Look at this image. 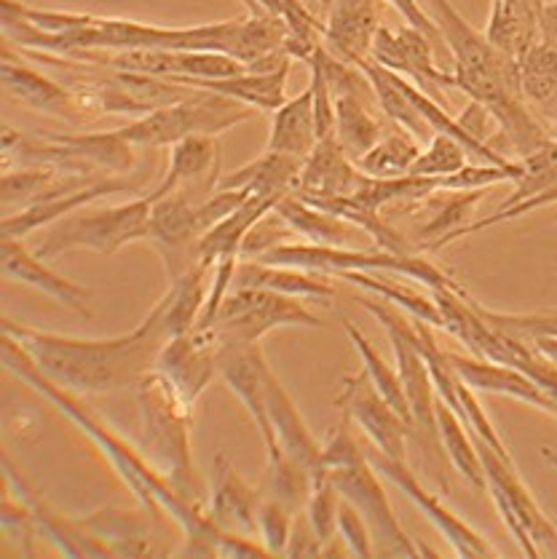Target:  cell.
Returning a JSON list of instances; mask_svg holds the SVG:
<instances>
[{"label":"cell","mask_w":557,"mask_h":559,"mask_svg":"<svg viewBox=\"0 0 557 559\" xmlns=\"http://www.w3.org/2000/svg\"><path fill=\"white\" fill-rule=\"evenodd\" d=\"M3 33L20 49H40L62 57L79 51L129 49L223 51L245 64L282 51L287 40L284 20L269 11L201 27H158L121 16L29 9L20 0H3Z\"/></svg>","instance_id":"6da1fadb"},{"label":"cell","mask_w":557,"mask_h":559,"mask_svg":"<svg viewBox=\"0 0 557 559\" xmlns=\"http://www.w3.org/2000/svg\"><path fill=\"white\" fill-rule=\"evenodd\" d=\"M3 367L22 383L29 385L35 394L51 402L62 415H68L81 431L99 448V453L110 461L123 485L134 492L142 509L151 514L167 516L171 525H177L186 535V546L180 549L182 557H271L260 540L245 538V535L223 533L210 520L206 509L188 503L167 479L158 474V468L147 461L140 448H132L127 439L118 437L112 428L94 413L84 402V396L62 389L55 380L46 378L33 359L22 350L14 337L3 335Z\"/></svg>","instance_id":"7a4b0ae2"},{"label":"cell","mask_w":557,"mask_h":559,"mask_svg":"<svg viewBox=\"0 0 557 559\" xmlns=\"http://www.w3.org/2000/svg\"><path fill=\"white\" fill-rule=\"evenodd\" d=\"M3 335L14 337L46 378L73 394L92 396L138 385L142 374L156 370L158 354L167 346L171 330L167 324V302L162 297L132 332L116 337L86 341L35 330L9 317L3 319Z\"/></svg>","instance_id":"3957f363"},{"label":"cell","mask_w":557,"mask_h":559,"mask_svg":"<svg viewBox=\"0 0 557 559\" xmlns=\"http://www.w3.org/2000/svg\"><path fill=\"white\" fill-rule=\"evenodd\" d=\"M426 11L440 27L442 40L453 53V88L490 112L499 132L518 158L531 156L553 136L538 123L523 97L520 62L496 49L488 35L474 29L450 0H424Z\"/></svg>","instance_id":"277c9868"},{"label":"cell","mask_w":557,"mask_h":559,"mask_svg":"<svg viewBox=\"0 0 557 559\" xmlns=\"http://www.w3.org/2000/svg\"><path fill=\"white\" fill-rule=\"evenodd\" d=\"M140 404V450L193 507L206 509V481L193 461V404L164 372L151 370L134 385Z\"/></svg>","instance_id":"5b68a950"},{"label":"cell","mask_w":557,"mask_h":559,"mask_svg":"<svg viewBox=\"0 0 557 559\" xmlns=\"http://www.w3.org/2000/svg\"><path fill=\"white\" fill-rule=\"evenodd\" d=\"M359 306L367 313H372L381 321L383 330L389 332L391 348H394V361L396 370H400L402 383H405L407 402H411V418H413V431L411 442L420 450L426 468L435 477L437 487L442 492L450 490V457L446 453V444L440 437V420H437V389L435 380H431L429 367H426L424 354L418 346V330L416 319H407L405 311L391 302H376L370 297H359Z\"/></svg>","instance_id":"8992f818"},{"label":"cell","mask_w":557,"mask_h":559,"mask_svg":"<svg viewBox=\"0 0 557 559\" xmlns=\"http://www.w3.org/2000/svg\"><path fill=\"white\" fill-rule=\"evenodd\" d=\"M5 169L14 166H55L68 175L108 177L132 175L134 145L121 132L99 134H40L25 136L16 129H3Z\"/></svg>","instance_id":"52a82bcc"},{"label":"cell","mask_w":557,"mask_h":559,"mask_svg":"<svg viewBox=\"0 0 557 559\" xmlns=\"http://www.w3.org/2000/svg\"><path fill=\"white\" fill-rule=\"evenodd\" d=\"M247 195H250L247 190L217 188L206 201H193L180 190H175V193L153 201L147 241L162 254L169 282H177L182 273H188L199 263V243L206 230L215 228L223 217H228L236 206H241Z\"/></svg>","instance_id":"ba28073f"},{"label":"cell","mask_w":557,"mask_h":559,"mask_svg":"<svg viewBox=\"0 0 557 559\" xmlns=\"http://www.w3.org/2000/svg\"><path fill=\"white\" fill-rule=\"evenodd\" d=\"M260 263L269 265H293L304 267V271L324 273V276H343L352 271H370V273H396V276L416 278L426 289H464L448 271L426 260L418 252H389V249H372V252H363V249L352 247H319V243L308 241H293V243H278V247L269 249L260 254Z\"/></svg>","instance_id":"9c48e42d"},{"label":"cell","mask_w":557,"mask_h":559,"mask_svg":"<svg viewBox=\"0 0 557 559\" xmlns=\"http://www.w3.org/2000/svg\"><path fill=\"white\" fill-rule=\"evenodd\" d=\"M254 112L258 110L239 99L223 97V94L206 92V88H193L180 103L156 107L147 116L134 118L129 127L118 129V132L134 147H171L186 136H217L228 132L236 123L250 121Z\"/></svg>","instance_id":"30bf717a"},{"label":"cell","mask_w":557,"mask_h":559,"mask_svg":"<svg viewBox=\"0 0 557 559\" xmlns=\"http://www.w3.org/2000/svg\"><path fill=\"white\" fill-rule=\"evenodd\" d=\"M153 201L147 195L110 206V210L68 214L46 228L44 239L35 247L38 258H59L73 249H92L99 254H112L134 241H147L151 236Z\"/></svg>","instance_id":"8fae6325"},{"label":"cell","mask_w":557,"mask_h":559,"mask_svg":"<svg viewBox=\"0 0 557 559\" xmlns=\"http://www.w3.org/2000/svg\"><path fill=\"white\" fill-rule=\"evenodd\" d=\"M282 326H322V319L304 306L300 297H289L274 289L230 287L217 311L212 330L221 343H252L263 341L269 332Z\"/></svg>","instance_id":"7c38bea8"},{"label":"cell","mask_w":557,"mask_h":559,"mask_svg":"<svg viewBox=\"0 0 557 559\" xmlns=\"http://www.w3.org/2000/svg\"><path fill=\"white\" fill-rule=\"evenodd\" d=\"M472 439L477 444L479 461H483L485 468V479H488V492L494 498L496 509H499L503 525L512 533L514 544L520 546V551L525 557H538L542 546H553L557 540L555 525L544 514L542 507H538L536 498L531 496L525 481L520 479L512 457L499 455L485 439L474 437V433Z\"/></svg>","instance_id":"4fadbf2b"},{"label":"cell","mask_w":557,"mask_h":559,"mask_svg":"<svg viewBox=\"0 0 557 559\" xmlns=\"http://www.w3.org/2000/svg\"><path fill=\"white\" fill-rule=\"evenodd\" d=\"M330 479L337 487L343 498H346L352 507L359 509V514L365 516L367 527H370L372 546H376V555L381 557H420L424 551L418 549L411 540V535L405 533V527L396 520L394 509H391L387 490L378 481V472L372 468V463L367 461V453L357 455L354 461L341 463V466L328 468Z\"/></svg>","instance_id":"5bb4252c"},{"label":"cell","mask_w":557,"mask_h":559,"mask_svg":"<svg viewBox=\"0 0 557 559\" xmlns=\"http://www.w3.org/2000/svg\"><path fill=\"white\" fill-rule=\"evenodd\" d=\"M333 404L343 415L352 418V424L363 428L370 442L376 444V450L394 457V461H405L411 424L383 400L365 367L363 372L343 378L341 391L333 396Z\"/></svg>","instance_id":"9a60e30c"},{"label":"cell","mask_w":557,"mask_h":559,"mask_svg":"<svg viewBox=\"0 0 557 559\" xmlns=\"http://www.w3.org/2000/svg\"><path fill=\"white\" fill-rule=\"evenodd\" d=\"M367 461L372 463V468H376L378 474H383L391 485L400 487V490L424 511L426 520L440 531V535L448 540L455 557H499V551H496L483 535L474 531L472 525H466L459 514H453L435 492H429L420 485L418 477L407 468L405 461H394V457L383 455L381 450L376 448L367 450Z\"/></svg>","instance_id":"2e32d148"},{"label":"cell","mask_w":557,"mask_h":559,"mask_svg":"<svg viewBox=\"0 0 557 559\" xmlns=\"http://www.w3.org/2000/svg\"><path fill=\"white\" fill-rule=\"evenodd\" d=\"M370 57L378 64H383V68L405 75L407 81L424 88L437 103H442V92L446 88H453L450 70H442L435 64V40L413 25L400 29H378Z\"/></svg>","instance_id":"e0dca14e"},{"label":"cell","mask_w":557,"mask_h":559,"mask_svg":"<svg viewBox=\"0 0 557 559\" xmlns=\"http://www.w3.org/2000/svg\"><path fill=\"white\" fill-rule=\"evenodd\" d=\"M217 370H221L223 383L239 396V402L250 413L252 424L258 426L260 439L265 444V455L282 453L274 426H271L269 409H265V372H269V361H265L260 343H252V346H245V343H221Z\"/></svg>","instance_id":"ac0fdd59"},{"label":"cell","mask_w":557,"mask_h":559,"mask_svg":"<svg viewBox=\"0 0 557 559\" xmlns=\"http://www.w3.org/2000/svg\"><path fill=\"white\" fill-rule=\"evenodd\" d=\"M0 75H3L5 92L27 107H33V110L55 116L59 121L73 123V127H86V123L97 121V116L81 103V97L68 83L38 73V70L22 62L11 49H5L3 53Z\"/></svg>","instance_id":"d6986e66"},{"label":"cell","mask_w":557,"mask_h":559,"mask_svg":"<svg viewBox=\"0 0 557 559\" xmlns=\"http://www.w3.org/2000/svg\"><path fill=\"white\" fill-rule=\"evenodd\" d=\"M217 354H221V341H217L215 330L212 326L195 330L193 326L191 332L169 337L167 346L158 354L156 370L167 374L171 385L195 407V402L204 396L212 380L221 378Z\"/></svg>","instance_id":"ffe728a7"},{"label":"cell","mask_w":557,"mask_h":559,"mask_svg":"<svg viewBox=\"0 0 557 559\" xmlns=\"http://www.w3.org/2000/svg\"><path fill=\"white\" fill-rule=\"evenodd\" d=\"M221 142H217V136L195 134L171 145L167 175L147 195H151V201H156L180 190L188 199L206 201L221 188Z\"/></svg>","instance_id":"44dd1931"},{"label":"cell","mask_w":557,"mask_h":559,"mask_svg":"<svg viewBox=\"0 0 557 559\" xmlns=\"http://www.w3.org/2000/svg\"><path fill=\"white\" fill-rule=\"evenodd\" d=\"M142 186V177L134 180L132 175H110L99 177L92 186L70 190V193L51 195V199L35 201V204L25 206L20 212H11L3 217V239H22V236L35 234L40 228H49L57 219L68 217V214L81 212L84 206L94 204V201L105 199L112 193H138Z\"/></svg>","instance_id":"7402d4cb"},{"label":"cell","mask_w":557,"mask_h":559,"mask_svg":"<svg viewBox=\"0 0 557 559\" xmlns=\"http://www.w3.org/2000/svg\"><path fill=\"white\" fill-rule=\"evenodd\" d=\"M167 516L142 511L99 509L84 516V525L103 540L112 557H162L169 546L158 540L167 531Z\"/></svg>","instance_id":"603a6c76"},{"label":"cell","mask_w":557,"mask_h":559,"mask_svg":"<svg viewBox=\"0 0 557 559\" xmlns=\"http://www.w3.org/2000/svg\"><path fill=\"white\" fill-rule=\"evenodd\" d=\"M212 472H215V477H212L210 498H206L210 520L223 533L254 538L258 535V509L260 501H263V490H254V487L247 485L225 453L215 455Z\"/></svg>","instance_id":"cb8c5ba5"},{"label":"cell","mask_w":557,"mask_h":559,"mask_svg":"<svg viewBox=\"0 0 557 559\" xmlns=\"http://www.w3.org/2000/svg\"><path fill=\"white\" fill-rule=\"evenodd\" d=\"M3 472L9 477V485L14 487L20 501L25 503L33 514L35 527L51 540L57 551H62L64 557H112L108 546L97 538L88 527L84 525V520H68L64 514H59L49 507V503L40 498L38 490L27 485V479L20 477V472L14 468V463L5 457L3 461Z\"/></svg>","instance_id":"d4e9b609"},{"label":"cell","mask_w":557,"mask_h":559,"mask_svg":"<svg viewBox=\"0 0 557 559\" xmlns=\"http://www.w3.org/2000/svg\"><path fill=\"white\" fill-rule=\"evenodd\" d=\"M387 0H333L324 22V49L348 64H363L372 51Z\"/></svg>","instance_id":"484cf974"},{"label":"cell","mask_w":557,"mask_h":559,"mask_svg":"<svg viewBox=\"0 0 557 559\" xmlns=\"http://www.w3.org/2000/svg\"><path fill=\"white\" fill-rule=\"evenodd\" d=\"M448 359L453 365V370L459 372V378L470 385L472 391H485V394H499L509 396V400H518L538 407L542 413H549L557 418V402L536 380H531L529 374L512 365H501V361L483 359V356L474 354H455L448 350Z\"/></svg>","instance_id":"4316f807"},{"label":"cell","mask_w":557,"mask_h":559,"mask_svg":"<svg viewBox=\"0 0 557 559\" xmlns=\"http://www.w3.org/2000/svg\"><path fill=\"white\" fill-rule=\"evenodd\" d=\"M3 276L14 284H25V287L38 289V293L49 295L51 300L62 302L70 311L81 313L84 319H92V289L81 287V284L70 282L68 276H59L51 271L44 260L35 252H27L25 243L20 239H3Z\"/></svg>","instance_id":"83f0119b"},{"label":"cell","mask_w":557,"mask_h":559,"mask_svg":"<svg viewBox=\"0 0 557 559\" xmlns=\"http://www.w3.org/2000/svg\"><path fill=\"white\" fill-rule=\"evenodd\" d=\"M363 177L365 171L359 169L357 160L343 151L335 134H330L322 136L317 147L308 153L295 195L304 201L343 199V195H352L359 188Z\"/></svg>","instance_id":"f1b7e54d"},{"label":"cell","mask_w":557,"mask_h":559,"mask_svg":"<svg viewBox=\"0 0 557 559\" xmlns=\"http://www.w3.org/2000/svg\"><path fill=\"white\" fill-rule=\"evenodd\" d=\"M265 409H269L271 426H274L278 450L295 457L311 474V479L322 474L328 468L322 461L324 444H319L317 437L308 431L304 415L298 413L293 396L287 394V389H284L282 380L276 378L271 367L265 372Z\"/></svg>","instance_id":"f546056e"},{"label":"cell","mask_w":557,"mask_h":559,"mask_svg":"<svg viewBox=\"0 0 557 559\" xmlns=\"http://www.w3.org/2000/svg\"><path fill=\"white\" fill-rule=\"evenodd\" d=\"M276 204L278 199H271V195H247L241 206H236L215 228L206 230L204 239L199 243V263L215 267L217 263H225V260H241V247H245L250 230L265 214L274 212Z\"/></svg>","instance_id":"4dcf8cb0"},{"label":"cell","mask_w":557,"mask_h":559,"mask_svg":"<svg viewBox=\"0 0 557 559\" xmlns=\"http://www.w3.org/2000/svg\"><path fill=\"white\" fill-rule=\"evenodd\" d=\"M289 68H293V59L284 64H278L274 70H265V73H247L228 75V79H182L175 83H182V86L191 88H206V92H217L223 97L239 99V103L250 105L252 110L263 112H276L278 107L287 103V75Z\"/></svg>","instance_id":"1f68e13d"},{"label":"cell","mask_w":557,"mask_h":559,"mask_svg":"<svg viewBox=\"0 0 557 559\" xmlns=\"http://www.w3.org/2000/svg\"><path fill=\"white\" fill-rule=\"evenodd\" d=\"M518 62L525 103L557 140V44L538 38Z\"/></svg>","instance_id":"d6a6232c"},{"label":"cell","mask_w":557,"mask_h":559,"mask_svg":"<svg viewBox=\"0 0 557 559\" xmlns=\"http://www.w3.org/2000/svg\"><path fill=\"white\" fill-rule=\"evenodd\" d=\"M234 287H260L274 289V293L300 297V300H324L335 297V287L324 273L304 271L293 265H269L260 260H241L236 265Z\"/></svg>","instance_id":"836d02e7"},{"label":"cell","mask_w":557,"mask_h":559,"mask_svg":"<svg viewBox=\"0 0 557 559\" xmlns=\"http://www.w3.org/2000/svg\"><path fill=\"white\" fill-rule=\"evenodd\" d=\"M304 160L306 158L287 156V153L265 151L263 156L250 160L241 169L225 175L221 190H247V193L271 195V199L282 201L284 195L295 193V188H298Z\"/></svg>","instance_id":"e575fe53"},{"label":"cell","mask_w":557,"mask_h":559,"mask_svg":"<svg viewBox=\"0 0 557 559\" xmlns=\"http://www.w3.org/2000/svg\"><path fill=\"white\" fill-rule=\"evenodd\" d=\"M274 212L289 225L295 236H304L308 243H319V247H352L354 239L367 236L365 230L343 219L341 214L319 210L295 193L284 195L274 206Z\"/></svg>","instance_id":"d590c367"},{"label":"cell","mask_w":557,"mask_h":559,"mask_svg":"<svg viewBox=\"0 0 557 559\" xmlns=\"http://www.w3.org/2000/svg\"><path fill=\"white\" fill-rule=\"evenodd\" d=\"M317 107H313V92L308 86L304 94L287 99L276 112H271V134L265 151L308 158V153L317 147Z\"/></svg>","instance_id":"8d00e7d4"},{"label":"cell","mask_w":557,"mask_h":559,"mask_svg":"<svg viewBox=\"0 0 557 559\" xmlns=\"http://www.w3.org/2000/svg\"><path fill=\"white\" fill-rule=\"evenodd\" d=\"M485 35L496 49L520 59L542 38V16L523 0H490V20Z\"/></svg>","instance_id":"74e56055"},{"label":"cell","mask_w":557,"mask_h":559,"mask_svg":"<svg viewBox=\"0 0 557 559\" xmlns=\"http://www.w3.org/2000/svg\"><path fill=\"white\" fill-rule=\"evenodd\" d=\"M365 94H337L335 97V136L354 160H359L389 132L387 123L376 118Z\"/></svg>","instance_id":"f35d334b"},{"label":"cell","mask_w":557,"mask_h":559,"mask_svg":"<svg viewBox=\"0 0 557 559\" xmlns=\"http://www.w3.org/2000/svg\"><path fill=\"white\" fill-rule=\"evenodd\" d=\"M442 193L450 195L435 201V204H431L429 195L431 217L418 230V247L424 252H440L448 243H453V236L470 225L472 214L477 210L479 201H483L485 190H442Z\"/></svg>","instance_id":"ab89813d"},{"label":"cell","mask_w":557,"mask_h":559,"mask_svg":"<svg viewBox=\"0 0 557 559\" xmlns=\"http://www.w3.org/2000/svg\"><path fill=\"white\" fill-rule=\"evenodd\" d=\"M437 420H440L442 444H446V453L455 472L470 481L477 492H488V479H485V468L483 461H479L472 431L440 396H437Z\"/></svg>","instance_id":"60d3db41"},{"label":"cell","mask_w":557,"mask_h":559,"mask_svg":"<svg viewBox=\"0 0 557 559\" xmlns=\"http://www.w3.org/2000/svg\"><path fill=\"white\" fill-rule=\"evenodd\" d=\"M341 278H346V282L357 284V287H363L365 293L378 295V297H381V300L391 302V306L402 308V311L411 313L413 319L426 321V324H431V326H437V330H442V311H440V306H437L435 295H431V293L424 295V293H418V289L405 287V284L391 282V278H378L376 273H370V271L343 273Z\"/></svg>","instance_id":"b9f144b4"},{"label":"cell","mask_w":557,"mask_h":559,"mask_svg":"<svg viewBox=\"0 0 557 559\" xmlns=\"http://www.w3.org/2000/svg\"><path fill=\"white\" fill-rule=\"evenodd\" d=\"M420 156V145L407 129L391 123L389 132L357 160L359 169L370 177H402L411 175L413 164Z\"/></svg>","instance_id":"7bdbcfd3"},{"label":"cell","mask_w":557,"mask_h":559,"mask_svg":"<svg viewBox=\"0 0 557 559\" xmlns=\"http://www.w3.org/2000/svg\"><path fill=\"white\" fill-rule=\"evenodd\" d=\"M343 330H346V335L352 337L354 348H357L359 359H363V367L370 374V380L376 383V389L381 391V396L387 400L391 407L396 409V413L402 415V418L411 424V431H413V418H411V402H407V394H405V383H402L400 378V370L396 367H391L387 359H383L381 354H378V348L372 346L370 341H367V335L363 330H359L354 321H343Z\"/></svg>","instance_id":"ee69618b"},{"label":"cell","mask_w":557,"mask_h":559,"mask_svg":"<svg viewBox=\"0 0 557 559\" xmlns=\"http://www.w3.org/2000/svg\"><path fill=\"white\" fill-rule=\"evenodd\" d=\"M263 492L265 496L276 498V501H282L284 507L293 509L295 514H298V511L306 509L308 496H311V474L287 453L269 455Z\"/></svg>","instance_id":"f6af8a7d"},{"label":"cell","mask_w":557,"mask_h":559,"mask_svg":"<svg viewBox=\"0 0 557 559\" xmlns=\"http://www.w3.org/2000/svg\"><path fill=\"white\" fill-rule=\"evenodd\" d=\"M520 160V177L514 180V190L499 210L520 204V201L531 199V195L542 193V190L557 186V140L547 142L544 147L533 151L531 156L518 158Z\"/></svg>","instance_id":"bcb514c9"},{"label":"cell","mask_w":557,"mask_h":559,"mask_svg":"<svg viewBox=\"0 0 557 559\" xmlns=\"http://www.w3.org/2000/svg\"><path fill=\"white\" fill-rule=\"evenodd\" d=\"M341 501L343 496L337 492L333 479H330L328 468L311 479V496H308L306 501V514L324 546L337 535V511H341Z\"/></svg>","instance_id":"7dc6e473"},{"label":"cell","mask_w":557,"mask_h":559,"mask_svg":"<svg viewBox=\"0 0 557 559\" xmlns=\"http://www.w3.org/2000/svg\"><path fill=\"white\" fill-rule=\"evenodd\" d=\"M470 151L461 145L455 136L450 134H435L429 140V145L420 151V156L413 164L411 175L418 177H448L455 171L464 169L470 164Z\"/></svg>","instance_id":"c3c4849f"},{"label":"cell","mask_w":557,"mask_h":559,"mask_svg":"<svg viewBox=\"0 0 557 559\" xmlns=\"http://www.w3.org/2000/svg\"><path fill=\"white\" fill-rule=\"evenodd\" d=\"M293 522H295V511L263 492V501H260V509H258V535H260V544L269 549V555H284L289 533H293Z\"/></svg>","instance_id":"681fc988"},{"label":"cell","mask_w":557,"mask_h":559,"mask_svg":"<svg viewBox=\"0 0 557 559\" xmlns=\"http://www.w3.org/2000/svg\"><path fill=\"white\" fill-rule=\"evenodd\" d=\"M555 204H557V186L542 190V193L531 195V199L520 201V204L507 206V210H496L494 214H488V217L474 219V223L466 225V228H461L459 234L453 236V241L466 239V236H474V234H483V230L496 228V225L509 223V219H518V217H523V214L536 212V210H544V206H555Z\"/></svg>","instance_id":"f907efd6"},{"label":"cell","mask_w":557,"mask_h":559,"mask_svg":"<svg viewBox=\"0 0 557 559\" xmlns=\"http://www.w3.org/2000/svg\"><path fill=\"white\" fill-rule=\"evenodd\" d=\"M337 535H341L346 551H352L354 557H376L370 527H367L365 516L359 514V509L352 507L346 498H343L341 511H337Z\"/></svg>","instance_id":"816d5d0a"},{"label":"cell","mask_w":557,"mask_h":559,"mask_svg":"<svg viewBox=\"0 0 557 559\" xmlns=\"http://www.w3.org/2000/svg\"><path fill=\"white\" fill-rule=\"evenodd\" d=\"M322 538L313 531L306 509L298 511L293 522V533H289L287 549H284V557H322Z\"/></svg>","instance_id":"f5cc1de1"},{"label":"cell","mask_w":557,"mask_h":559,"mask_svg":"<svg viewBox=\"0 0 557 559\" xmlns=\"http://www.w3.org/2000/svg\"><path fill=\"white\" fill-rule=\"evenodd\" d=\"M387 3L394 5V9L400 11L402 16H405L407 25L418 27L420 33L429 35L435 44H446V40H442V35H440V27H437V22L431 20V14L424 9V5L418 3V0H387Z\"/></svg>","instance_id":"db71d44e"},{"label":"cell","mask_w":557,"mask_h":559,"mask_svg":"<svg viewBox=\"0 0 557 559\" xmlns=\"http://www.w3.org/2000/svg\"><path fill=\"white\" fill-rule=\"evenodd\" d=\"M542 40L557 44V0L544 5L542 11Z\"/></svg>","instance_id":"11a10c76"},{"label":"cell","mask_w":557,"mask_h":559,"mask_svg":"<svg viewBox=\"0 0 557 559\" xmlns=\"http://www.w3.org/2000/svg\"><path fill=\"white\" fill-rule=\"evenodd\" d=\"M542 457L557 472V450H553V448H542Z\"/></svg>","instance_id":"9f6ffc18"},{"label":"cell","mask_w":557,"mask_h":559,"mask_svg":"<svg viewBox=\"0 0 557 559\" xmlns=\"http://www.w3.org/2000/svg\"><path fill=\"white\" fill-rule=\"evenodd\" d=\"M319 3H322V9H324V11H328V9H330V5H333V0H319Z\"/></svg>","instance_id":"6f0895ef"}]
</instances>
